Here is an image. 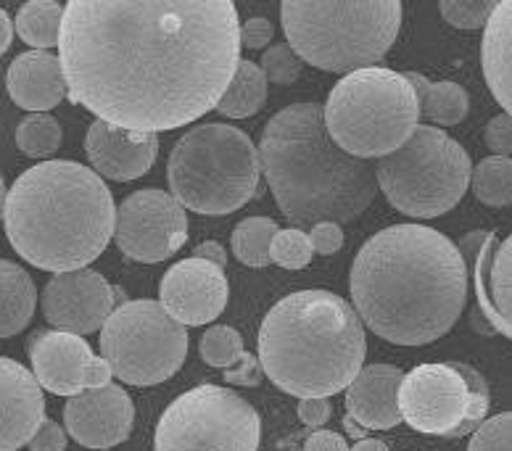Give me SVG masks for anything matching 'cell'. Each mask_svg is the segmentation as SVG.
Returning <instances> with one entry per match:
<instances>
[{"label":"cell","instance_id":"7","mask_svg":"<svg viewBox=\"0 0 512 451\" xmlns=\"http://www.w3.org/2000/svg\"><path fill=\"white\" fill-rule=\"evenodd\" d=\"M167 180L183 209L225 217L262 196V161L246 132L230 124H201L172 148Z\"/></svg>","mask_w":512,"mask_h":451},{"label":"cell","instance_id":"24","mask_svg":"<svg viewBox=\"0 0 512 451\" xmlns=\"http://www.w3.org/2000/svg\"><path fill=\"white\" fill-rule=\"evenodd\" d=\"M37 291L24 267L0 259V338L22 333L35 314Z\"/></svg>","mask_w":512,"mask_h":451},{"label":"cell","instance_id":"37","mask_svg":"<svg viewBox=\"0 0 512 451\" xmlns=\"http://www.w3.org/2000/svg\"><path fill=\"white\" fill-rule=\"evenodd\" d=\"M307 235L315 254H338L341 246H344V233H341V225H336V222H320V225L312 227Z\"/></svg>","mask_w":512,"mask_h":451},{"label":"cell","instance_id":"21","mask_svg":"<svg viewBox=\"0 0 512 451\" xmlns=\"http://www.w3.org/2000/svg\"><path fill=\"white\" fill-rule=\"evenodd\" d=\"M404 372L394 364H367L346 388V412L357 425L370 430H391L402 422L399 386Z\"/></svg>","mask_w":512,"mask_h":451},{"label":"cell","instance_id":"14","mask_svg":"<svg viewBox=\"0 0 512 451\" xmlns=\"http://www.w3.org/2000/svg\"><path fill=\"white\" fill-rule=\"evenodd\" d=\"M117 291L96 270L64 272L51 277L43 291V314L61 333L88 335L106 325L114 312Z\"/></svg>","mask_w":512,"mask_h":451},{"label":"cell","instance_id":"34","mask_svg":"<svg viewBox=\"0 0 512 451\" xmlns=\"http://www.w3.org/2000/svg\"><path fill=\"white\" fill-rule=\"evenodd\" d=\"M259 69H262L267 82H272V85H293L301 77L304 61L296 56L291 45L278 43L264 51L262 61H259Z\"/></svg>","mask_w":512,"mask_h":451},{"label":"cell","instance_id":"4","mask_svg":"<svg viewBox=\"0 0 512 451\" xmlns=\"http://www.w3.org/2000/svg\"><path fill=\"white\" fill-rule=\"evenodd\" d=\"M3 225L14 251L37 270H88L114 238L117 206L106 182L77 161H43L16 177Z\"/></svg>","mask_w":512,"mask_h":451},{"label":"cell","instance_id":"25","mask_svg":"<svg viewBox=\"0 0 512 451\" xmlns=\"http://www.w3.org/2000/svg\"><path fill=\"white\" fill-rule=\"evenodd\" d=\"M407 82L412 85L417 95V106H420V117L428 119L441 127H454L462 119L468 117L470 98L468 90L457 85V82H431L428 77L417 72L404 74Z\"/></svg>","mask_w":512,"mask_h":451},{"label":"cell","instance_id":"18","mask_svg":"<svg viewBox=\"0 0 512 451\" xmlns=\"http://www.w3.org/2000/svg\"><path fill=\"white\" fill-rule=\"evenodd\" d=\"M85 153L90 167L98 177H109L114 182L138 180L154 167L159 156V135L154 132H130L96 122L88 127L85 135Z\"/></svg>","mask_w":512,"mask_h":451},{"label":"cell","instance_id":"26","mask_svg":"<svg viewBox=\"0 0 512 451\" xmlns=\"http://www.w3.org/2000/svg\"><path fill=\"white\" fill-rule=\"evenodd\" d=\"M264 103H267V77L254 61L241 59L230 88L225 90V95L217 103V111L222 117L246 119L259 114L264 109Z\"/></svg>","mask_w":512,"mask_h":451},{"label":"cell","instance_id":"35","mask_svg":"<svg viewBox=\"0 0 512 451\" xmlns=\"http://www.w3.org/2000/svg\"><path fill=\"white\" fill-rule=\"evenodd\" d=\"M468 451H512V412L489 417L470 438Z\"/></svg>","mask_w":512,"mask_h":451},{"label":"cell","instance_id":"30","mask_svg":"<svg viewBox=\"0 0 512 451\" xmlns=\"http://www.w3.org/2000/svg\"><path fill=\"white\" fill-rule=\"evenodd\" d=\"M16 146L32 159H48L61 146V124L51 114H30L16 127Z\"/></svg>","mask_w":512,"mask_h":451},{"label":"cell","instance_id":"13","mask_svg":"<svg viewBox=\"0 0 512 451\" xmlns=\"http://www.w3.org/2000/svg\"><path fill=\"white\" fill-rule=\"evenodd\" d=\"M114 241L132 262H164L188 241V214L172 193L138 190L119 204Z\"/></svg>","mask_w":512,"mask_h":451},{"label":"cell","instance_id":"33","mask_svg":"<svg viewBox=\"0 0 512 451\" xmlns=\"http://www.w3.org/2000/svg\"><path fill=\"white\" fill-rule=\"evenodd\" d=\"M494 0H444L439 3L441 16L457 30H483L494 14Z\"/></svg>","mask_w":512,"mask_h":451},{"label":"cell","instance_id":"27","mask_svg":"<svg viewBox=\"0 0 512 451\" xmlns=\"http://www.w3.org/2000/svg\"><path fill=\"white\" fill-rule=\"evenodd\" d=\"M61 22H64V6L53 0H30L19 8L16 14V32L24 43L32 45L35 51H48L59 45Z\"/></svg>","mask_w":512,"mask_h":451},{"label":"cell","instance_id":"16","mask_svg":"<svg viewBox=\"0 0 512 451\" xmlns=\"http://www.w3.org/2000/svg\"><path fill=\"white\" fill-rule=\"evenodd\" d=\"M227 293L225 270L204 259H183L161 280L159 301L172 320L198 328L225 312Z\"/></svg>","mask_w":512,"mask_h":451},{"label":"cell","instance_id":"41","mask_svg":"<svg viewBox=\"0 0 512 451\" xmlns=\"http://www.w3.org/2000/svg\"><path fill=\"white\" fill-rule=\"evenodd\" d=\"M299 417L309 428L322 430V425L330 420V404L328 399H301Z\"/></svg>","mask_w":512,"mask_h":451},{"label":"cell","instance_id":"20","mask_svg":"<svg viewBox=\"0 0 512 451\" xmlns=\"http://www.w3.org/2000/svg\"><path fill=\"white\" fill-rule=\"evenodd\" d=\"M30 362L40 388L72 399L85 391V370L93 362V351L80 335L40 330L30 338Z\"/></svg>","mask_w":512,"mask_h":451},{"label":"cell","instance_id":"9","mask_svg":"<svg viewBox=\"0 0 512 451\" xmlns=\"http://www.w3.org/2000/svg\"><path fill=\"white\" fill-rule=\"evenodd\" d=\"M473 164L468 151L431 124H417L399 151L375 164L378 188L388 204L415 219H433L452 211L468 193Z\"/></svg>","mask_w":512,"mask_h":451},{"label":"cell","instance_id":"5","mask_svg":"<svg viewBox=\"0 0 512 451\" xmlns=\"http://www.w3.org/2000/svg\"><path fill=\"white\" fill-rule=\"evenodd\" d=\"M367 354L354 306L330 291H299L272 306L259 328V362L280 391L330 399L354 383Z\"/></svg>","mask_w":512,"mask_h":451},{"label":"cell","instance_id":"43","mask_svg":"<svg viewBox=\"0 0 512 451\" xmlns=\"http://www.w3.org/2000/svg\"><path fill=\"white\" fill-rule=\"evenodd\" d=\"M111 378H114V372H111L109 362L103 357H93L85 370V388H106L111 386Z\"/></svg>","mask_w":512,"mask_h":451},{"label":"cell","instance_id":"39","mask_svg":"<svg viewBox=\"0 0 512 451\" xmlns=\"http://www.w3.org/2000/svg\"><path fill=\"white\" fill-rule=\"evenodd\" d=\"M272 37H275V27L264 16H251L249 22L241 24V48L259 51V48L272 43Z\"/></svg>","mask_w":512,"mask_h":451},{"label":"cell","instance_id":"32","mask_svg":"<svg viewBox=\"0 0 512 451\" xmlns=\"http://www.w3.org/2000/svg\"><path fill=\"white\" fill-rule=\"evenodd\" d=\"M312 243H309V235L304 230H296V227H286V230H278V235L272 238L270 246V259L283 270H304L312 262Z\"/></svg>","mask_w":512,"mask_h":451},{"label":"cell","instance_id":"1","mask_svg":"<svg viewBox=\"0 0 512 451\" xmlns=\"http://www.w3.org/2000/svg\"><path fill=\"white\" fill-rule=\"evenodd\" d=\"M59 59L69 101L159 135L217 109L241 64V19L230 0H72Z\"/></svg>","mask_w":512,"mask_h":451},{"label":"cell","instance_id":"12","mask_svg":"<svg viewBox=\"0 0 512 451\" xmlns=\"http://www.w3.org/2000/svg\"><path fill=\"white\" fill-rule=\"evenodd\" d=\"M262 420L230 388L204 383L177 396L156 425V451H259Z\"/></svg>","mask_w":512,"mask_h":451},{"label":"cell","instance_id":"40","mask_svg":"<svg viewBox=\"0 0 512 451\" xmlns=\"http://www.w3.org/2000/svg\"><path fill=\"white\" fill-rule=\"evenodd\" d=\"M30 451H64L66 449V430L61 428L59 422L45 420L37 433L32 436Z\"/></svg>","mask_w":512,"mask_h":451},{"label":"cell","instance_id":"15","mask_svg":"<svg viewBox=\"0 0 512 451\" xmlns=\"http://www.w3.org/2000/svg\"><path fill=\"white\" fill-rule=\"evenodd\" d=\"M457 248L473 264L476 306L491 328L512 341V235L499 241L494 233L476 230Z\"/></svg>","mask_w":512,"mask_h":451},{"label":"cell","instance_id":"10","mask_svg":"<svg viewBox=\"0 0 512 451\" xmlns=\"http://www.w3.org/2000/svg\"><path fill=\"white\" fill-rule=\"evenodd\" d=\"M185 354V325L172 320L161 301H127L101 328V357L130 386H159L183 367Z\"/></svg>","mask_w":512,"mask_h":451},{"label":"cell","instance_id":"23","mask_svg":"<svg viewBox=\"0 0 512 451\" xmlns=\"http://www.w3.org/2000/svg\"><path fill=\"white\" fill-rule=\"evenodd\" d=\"M483 77L491 95L512 117V0H502L483 27Z\"/></svg>","mask_w":512,"mask_h":451},{"label":"cell","instance_id":"8","mask_svg":"<svg viewBox=\"0 0 512 451\" xmlns=\"http://www.w3.org/2000/svg\"><path fill=\"white\" fill-rule=\"evenodd\" d=\"M322 111L333 143L362 161L399 151L420 119L417 95L407 77L386 66L346 74L330 90Z\"/></svg>","mask_w":512,"mask_h":451},{"label":"cell","instance_id":"48","mask_svg":"<svg viewBox=\"0 0 512 451\" xmlns=\"http://www.w3.org/2000/svg\"><path fill=\"white\" fill-rule=\"evenodd\" d=\"M344 425H346V433H352V436H357V441H362V430L357 428V422H354L352 417L346 415L344 417Z\"/></svg>","mask_w":512,"mask_h":451},{"label":"cell","instance_id":"2","mask_svg":"<svg viewBox=\"0 0 512 451\" xmlns=\"http://www.w3.org/2000/svg\"><path fill=\"white\" fill-rule=\"evenodd\" d=\"M352 301L362 325L396 346L439 341L468 301V262L447 235L425 225H391L359 248Z\"/></svg>","mask_w":512,"mask_h":451},{"label":"cell","instance_id":"45","mask_svg":"<svg viewBox=\"0 0 512 451\" xmlns=\"http://www.w3.org/2000/svg\"><path fill=\"white\" fill-rule=\"evenodd\" d=\"M11 40H14V22H11L6 11L0 8V56L11 48Z\"/></svg>","mask_w":512,"mask_h":451},{"label":"cell","instance_id":"42","mask_svg":"<svg viewBox=\"0 0 512 451\" xmlns=\"http://www.w3.org/2000/svg\"><path fill=\"white\" fill-rule=\"evenodd\" d=\"M304 451H349V444L341 433H333V430H315L312 436L307 438Z\"/></svg>","mask_w":512,"mask_h":451},{"label":"cell","instance_id":"36","mask_svg":"<svg viewBox=\"0 0 512 451\" xmlns=\"http://www.w3.org/2000/svg\"><path fill=\"white\" fill-rule=\"evenodd\" d=\"M483 140L494 156H512V117L510 114H497L486 124Z\"/></svg>","mask_w":512,"mask_h":451},{"label":"cell","instance_id":"11","mask_svg":"<svg viewBox=\"0 0 512 451\" xmlns=\"http://www.w3.org/2000/svg\"><path fill=\"white\" fill-rule=\"evenodd\" d=\"M491 407L489 383L462 362H425L399 386V415L417 433L462 438L476 433Z\"/></svg>","mask_w":512,"mask_h":451},{"label":"cell","instance_id":"44","mask_svg":"<svg viewBox=\"0 0 512 451\" xmlns=\"http://www.w3.org/2000/svg\"><path fill=\"white\" fill-rule=\"evenodd\" d=\"M193 259H204V262L217 264L220 270H225L227 264V251L217 241H206L193 251Z\"/></svg>","mask_w":512,"mask_h":451},{"label":"cell","instance_id":"47","mask_svg":"<svg viewBox=\"0 0 512 451\" xmlns=\"http://www.w3.org/2000/svg\"><path fill=\"white\" fill-rule=\"evenodd\" d=\"M349 451H388V446L383 441H378V438H362Z\"/></svg>","mask_w":512,"mask_h":451},{"label":"cell","instance_id":"29","mask_svg":"<svg viewBox=\"0 0 512 451\" xmlns=\"http://www.w3.org/2000/svg\"><path fill=\"white\" fill-rule=\"evenodd\" d=\"M473 193L481 204L502 209L512 204V159L510 156H489L483 159L470 177Z\"/></svg>","mask_w":512,"mask_h":451},{"label":"cell","instance_id":"6","mask_svg":"<svg viewBox=\"0 0 512 451\" xmlns=\"http://www.w3.org/2000/svg\"><path fill=\"white\" fill-rule=\"evenodd\" d=\"M402 3L286 0L280 19L296 56L322 72L352 74L378 64L402 27Z\"/></svg>","mask_w":512,"mask_h":451},{"label":"cell","instance_id":"22","mask_svg":"<svg viewBox=\"0 0 512 451\" xmlns=\"http://www.w3.org/2000/svg\"><path fill=\"white\" fill-rule=\"evenodd\" d=\"M6 85L16 106L32 114H48V109H56L66 95L61 59L48 51L22 53L8 66Z\"/></svg>","mask_w":512,"mask_h":451},{"label":"cell","instance_id":"19","mask_svg":"<svg viewBox=\"0 0 512 451\" xmlns=\"http://www.w3.org/2000/svg\"><path fill=\"white\" fill-rule=\"evenodd\" d=\"M45 422L43 388L22 362L0 357V451L30 444Z\"/></svg>","mask_w":512,"mask_h":451},{"label":"cell","instance_id":"49","mask_svg":"<svg viewBox=\"0 0 512 451\" xmlns=\"http://www.w3.org/2000/svg\"><path fill=\"white\" fill-rule=\"evenodd\" d=\"M6 196H8V190L6 185H3V177H0V217H3V209H6Z\"/></svg>","mask_w":512,"mask_h":451},{"label":"cell","instance_id":"38","mask_svg":"<svg viewBox=\"0 0 512 451\" xmlns=\"http://www.w3.org/2000/svg\"><path fill=\"white\" fill-rule=\"evenodd\" d=\"M262 362H259V357H254V354H243L238 362H235V367H230V370H225V383H233V386H246V388H254L262 383Z\"/></svg>","mask_w":512,"mask_h":451},{"label":"cell","instance_id":"17","mask_svg":"<svg viewBox=\"0 0 512 451\" xmlns=\"http://www.w3.org/2000/svg\"><path fill=\"white\" fill-rule=\"evenodd\" d=\"M66 433L88 449H111L127 441L135 425V407L125 388H85L64 407Z\"/></svg>","mask_w":512,"mask_h":451},{"label":"cell","instance_id":"46","mask_svg":"<svg viewBox=\"0 0 512 451\" xmlns=\"http://www.w3.org/2000/svg\"><path fill=\"white\" fill-rule=\"evenodd\" d=\"M470 325H473V330H478V333H483V335H491V333H497V330L491 328L489 325V320H486V317H483V312L481 309H473V312H470Z\"/></svg>","mask_w":512,"mask_h":451},{"label":"cell","instance_id":"31","mask_svg":"<svg viewBox=\"0 0 512 451\" xmlns=\"http://www.w3.org/2000/svg\"><path fill=\"white\" fill-rule=\"evenodd\" d=\"M198 351H201V359L217 370H230L246 354L241 333L230 325H214V328L206 330L201 343H198Z\"/></svg>","mask_w":512,"mask_h":451},{"label":"cell","instance_id":"3","mask_svg":"<svg viewBox=\"0 0 512 451\" xmlns=\"http://www.w3.org/2000/svg\"><path fill=\"white\" fill-rule=\"evenodd\" d=\"M259 161L278 209L304 233L354 222L378 196L375 167L333 143L320 103H291L264 124Z\"/></svg>","mask_w":512,"mask_h":451},{"label":"cell","instance_id":"28","mask_svg":"<svg viewBox=\"0 0 512 451\" xmlns=\"http://www.w3.org/2000/svg\"><path fill=\"white\" fill-rule=\"evenodd\" d=\"M278 230L280 227L270 217H249L238 222L233 235H230L235 259L246 264V267H256V270L272 264L270 246L272 238L278 235Z\"/></svg>","mask_w":512,"mask_h":451}]
</instances>
